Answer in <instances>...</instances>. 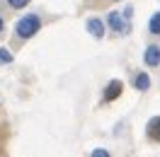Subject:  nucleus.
<instances>
[{"label":"nucleus","instance_id":"423d86ee","mask_svg":"<svg viewBox=\"0 0 160 157\" xmlns=\"http://www.w3.org/2000/svg\"><path fill=\"white\" fill-rule=\"evenodd\" d=\"M148 136L153 138V140H160V116L148 121Z\"/></svg>","mask_w":160,"mask_h":157},{"label":"nucleus","instance_id":"f03ea898","mask_svg":"<svg viewBox=\"0 0 160 157\" xmlns=\"http://www.w3.org/2000/svg\"><path fill=\"white\" fill-rule=\"evenodd\" d=\"M107 22H109V27L117 31V34H126V31H129V22L121 20L119 12H109V20H107Z\"/></svg>","mask_w":160,"mask_h":157},{"label":"nucleus","instance_id":"20e7f679","mask_svg":"<svg viewBox=\"0 0 160 157\" xmlns=\"http://www.w3.org/2000/svg\"><path fill=\"white\" fill-rule=\"evenodd\" d=\"M88 31H90L95 39H102V36H104V24L92 17V20H88Z\"/></svg>","mask_w":160,"mask_h":157},{"label":"nucleus","instance_id":"9b49d317","mask_svg":"<svg viewBox=\"0 0 160 157\" xmlns=\"http://www.w3.org/2000/svg\"><path fill=\"white\" fill-rule=\"evenodd\" d=\"M90 157H109V152H107V150H102V147H97V150H92Z\"/></svg>","mask_w":160,"mask_h":157},{"label":"nucleus","instance_id":"1a4fd4ad","mask_svg":"<svg viewBox=\"0 0 160 157\" xmlns=\"http://www.w3.org/2000/svg\"><path fill=\"white\" fill-rule=\"evenodd\" d=\"M8 63H12V53L8 49H0V65H8Z\"/></svg>","mask_w":160,"mask_h":157},{"label":"nucleus","instance_id":"f257e3e1","mask_svg":"<svg viewBox=\"0 0 160 157\" xmlns=\"http://www.w3.org/2000/svg\"><path fill=\"white\" fill-rule=\"evenodd\" d=\"M41 22L37 15H27V17H22L20 22H17V34H20L22 39H29V36H34L37 31H39Z\"/></svg>","mask_w":160,"mask_h":157},{"label":"nucleus","instance_id":"39448f33","mask_svg":"<svg viewBox=\"0 0 160 157\" xmlns=\"http://www.w3.org/2000/svg\"><path fill=\"white\" fill-rule=\"evenodd\" d=\"M143 60H146V65H160V49L158 46H148Z\"/></svg>","mask_w":160,"mask_h":157},{"label":"nucleus","instance_id":"6e6552de","mask_svg":"<svg viewBox=\"0 0 160 157\" xmlns=\"http://www.w3.org/2000/svg\"><path fill=\"white\" fill-rule=\"evenodd\" d=\"M148 29L153 31V34H160V12H155V15L150 17V22H148Z\"/></svg>","mask_w":160,"mask_h":157},{"label":"nucleus","instance_id":"f8f14e48","mask_svg":"<svg viewBox=\"0 0 160 157\" xmlns=\"http://www.w3.org/2000/svg\"><path fill=\"white\" fill-rule=\"evenodd\" d=\"M0 31H2V17H0Z\"/></svg>","mask_w":160,"mask_h":157},{"label":"nucleus","instance_id":"0eeeda50","mask_svg":"<svg viewBox=\"0 0 160 157\" xmlns=\"http://www.w3.org/2000/svg\"><path fill=\"white\" fill-rule=\"evenodd\" d=\"M148 87H150V78L146 75V73H141L138 78H136V89H141V92H146Z\"/></svg>","mask_w":160,"mask_h":157},{"label":"nucleus","instance_id":"7ed1b4c3","mask_svg":"<svg viewBox=\"0 0 160 157\" xmlns=\"http://www.w3.org/2000/svg\"><path fill=\"white\" fill-rule=\"evenodd\" d=\"M121 94V82L119 80H112L109 85H107V89H104V102H112V99H117Z\"/></svg>","mask_w":160,"mask_h":157},{"label":"nucleus","instance_id":"9d476101","mask_svg":"<svg viewBox=\"0 0 160 157\" xmlns=\"http://www.w3.org/2000/svg\"><path fill=\"white\" fill-rule=\"evenodd\" d=\"M32 0H8V5H10V7H15V10H17V7H24V5H29Z\"/></svg>","mask_w":160,"mask_h":157}]
</instances>
